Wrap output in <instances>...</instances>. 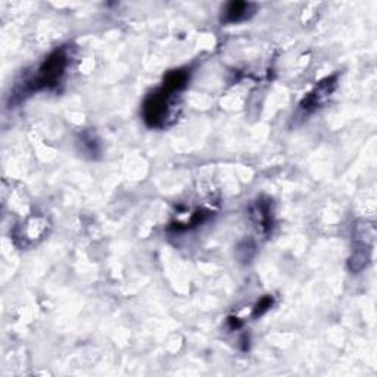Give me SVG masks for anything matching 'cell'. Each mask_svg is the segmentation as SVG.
Returning a JSON list of instances; mask_svg holds the SVG:
<instances>
[{
    "mask_svg": "<svg viewBox=\"0 0 377 377\" xmlns=\"http://www.w3.org/2000/svg\"><path fill=\"white\" fill-rule=\"evenodd\" d=\"M68 65V58L65 55L64 49L53 52L46 61L38 68L37 75L28 83V88L32 92L43 90V88L53 87L61 80V77L65 73V68Z\"/></svg>",
    "mask_w": 377,
    "mask_h": 377,
    "instance_id": "1",
    "label": "cell"
},
{
    "mask_svg": "<svg viewBox=\"0 0 377 377\" xmlns=\"http://www.w3.org/2000/svg\"><path fill=\"white\" fill-rule=\"evenodd\" d=\"M171 96L162 87L147 96L143 105V120L149 127H162L165 124Z\"/></svg>",
    "mask_w": 377,
    "mask_h": 377,
    "instance_id": "2",
    "label": "cell"
},
{
    "mask_svg": "<svg viewBox=\"0 0 377 377\" xmlns=\"http://www.w3.org/2000/svg\"><path fill=\"white\" fill-rule=\"evenodd\" d=\"M335 84H336V77H329L326 78L324 82L317 84L314 90L308 96H305V99L301 104V108L305 109V111H313V109L320 108V105H323L332 95Z\"/></svg>",
    "mask_w": 377,
    "mask_h": 377,
    "instance_id": "3",
    "label": "cell"
},
{
    "mask_svg": "<svg viewBox=\"0 0 377 377\" xmlns=\"http://www.w3.org/2000/svg\"><path fill=\"white\" fill-rule=\"evenodd\" d=\"M255 14V5L250 2H230L223 8V23L236 24L250 19Z\"/></svg>",
    "mask_w": 377,
    "mask_h": 377,
    "instance_id": "4",
    "label": "cell"
},
{
    "mask_svg": "<svg viewBox=\"0 0 377 377\" xmlns=\"http://www.w3.org/2000/svg\"><path fill=\"white\" fill-rule=\"evenodd\" d=\"M187 82H188V73L186 69H174V71L168 73L165 75L162 88L165 92L173 95L175 92H180L182 88L187 84Z\"/></svg>",
    "mask_w": 377,
    "mask_h": 377,
    "instance_id": "5",
    "label": "cell"
},
{
    "mask_svg": "<svg viewBox=\"0 0 377 377\" xmlns=\"http://www.w3.org/2000/svg\"><path fill=\"white\" fill-rule=\"evenodd\" d=\"M256 223L261 227L264 232L271 229V210L269 202H258L255 206Z\"/></svg>",
    "mask_w": 377,
    "mask_h": 377,
    "instance_id": "6",
    "label": "cell"
},
{
    "mask_svg": "<svg viewBox=\"0 0 377 377\" xmlns=\"http://www.w3.org/2000/svg\"><path fill=\"white\" fill-rule=\"evenodd\" d=\"M273 297L271 296H264L263 300L258 302L255 305V308H254V317H261L264 315L267 311H269L271 308V305H273Z\"/></svg>",
    "mask_w": 377,
    "mask_h": 377,
    "instance_id": "7",
    "label": "cell"
}]
</instances>
